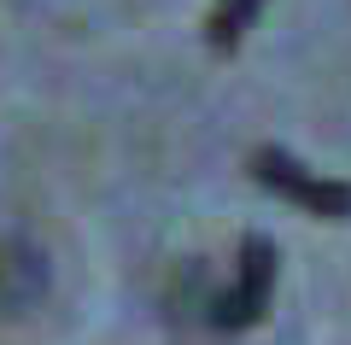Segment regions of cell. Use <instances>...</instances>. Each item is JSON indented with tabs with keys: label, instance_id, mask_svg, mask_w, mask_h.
<instances>
[{
	"label": "cell",
	"instance_id": "obj_1",
	"mask_svg": "<svg viewBox=\"0 0 351 345\" xmlns=\"http://www.w3.org/2000/svg\"><path fill=\"white\" fill-rule=\"evenodd\" d=\"M269 287H276V246L263 235H252L240 246V281L211 305V322L217 328H252L269 305Z\"/></svg>",
	"mask_w": 351,
	"mask_h": 345
},
{
	"label": "cell",
	"instance_id": "obj_2",
	"mask_svg": "<svg viewBox=\"0 0 351 345\" xmlns=\"http://www.w3.org/2000/svg\"><path fill=\"white\" fill-rule=\"evenodd\" d=\"M252 176H258L263 187H276V193L299 199L316 217H346L351 211V187L346 182H322V176H311L304 164H293L287 152H276V147H263L258 158H252Z\"/></svg>",
	"mask_w": 351,
	"mask_h": 345
},
{
	"label": "cell",
	"instance_id": "obj_3",
	"mask_svg": "<svg viewBox=\"0 0 351 345\" xmlns=\"http://www.w3.org/2000/svg\"><path fill=\"white\" fill-rule=\"evenodd\" d=\"M47 298V258L29 240H0V316H24Z\"/></svg>",
	"mask_w": 351,
	"mask_h": 345
},
{
	"label": "cell",
	"instance_id": "obj_4",
	"mask_svg": "<svg viewBox=\"0 0 351 345\" xmlns=\"http://www.w3.org/2000/svg\"><path fill=\"white\" fill-rule=\"evenodd\" d=\"M258 6H263V0H223V6L211 12V47H223V53H228V47H234V41L252 29Z\"/></svg>",
	"mask_w": 351,
	"mask_h": 345
}]
</instances>
